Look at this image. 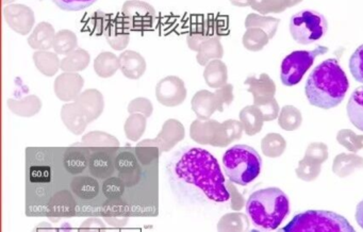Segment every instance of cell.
<instances>
[{
	"label": "cell",
	"instance_id": "16",
	"mask_svg": "<svg viewBox=\"0 0 363 232\" xmlns=\"http://www.w3.org/2000/svg\"><path fill=\"white\" fill-rule=\"evenodd\" d=\"M77 104L88 116L89 123H93L102 115L105 109V100L102 93L96 89H88L81 92L76 100Z\"/></svg>",
	"mask_w": 363,
	"mask_h": 232
},
{
	"label": "cell",
	"instance_id": "10",
	"mask_svg": "<svg viewBox=\"0 0 363 232\" xmlns=\"http://www.w3.org/2000/svg\"><path fill=\"white\" fill-rule=\"evenodd\" d=\"M121 15L132 29L148 28L152 26L154 19L157 16L152 5L138 1L125 3Z\"/></svg>",
	"mask_w": 363,
	"mask_h": 232
},
{
	"label": "cell",
	"instance_id": "43",
	"mask_svg": "<svg viewBox=\"0 0 363 232\" xmlns=\"http://www.w3.org/2000/svg\"><path fill=\"white\" fill-rule=\"evenodd\" d=\"M81 228H86V229H97V228H105V224L102 223L99 218H89L84 220V224L81 225Z\"/></svg>",
	"mask_w": 363,
	"mask_h": 232
},
{
	"label": "cell",
	"instance_id": "4",
	"mask_svg": "<svg viewBox=\"0 0 363 232\" xmlns=\"http://www.w3.org/2000/svg\"><path fill=\"white\" fill-rule=\"evenodd\" d=\"M223 167L231 183L247 185L261 173L262 159L253 147L235 145L224 154Z\"/></svg>",
	"mask_w": 363,
	"mask_h": 232
},
{
	"label": "cell",
	"instance_id": "3",
	"mask_svg": "<svg viewBox=\"0 0 363 232\" xmlns=\"http://www.w3.org/2000/svg\"><path fill=\"white\" fill-rule=\"evenodd\" d=\"M246 213L255 227L275 230L290 213V200L277 187L259 189L247 200Z\"/></svg>",
	"mask_w": 363,
	"mask_h": 232
},
{
	"label": "cell",
	"instance_id": "44",
	"mask_svg": "<svg viewBox=\"0 0 363 232\" xmlns=\"http://www.w3.org/2000/svg\"><path fill=\"white\" fill-rule=\"evenodd\" d=\"M356 220L358 225L363 229V200L359 202L356 208Z\"/></svg>",
	"mask_w": 363,
	"mask_h": 232
},
{
	"label": "cell",
	"instance_id": "29",
	"mask_svg": "<svg viewBox=\"0 0 363 232\" xmlns=\"http://www.w3.org/2000/svg\"><path fill=\"white\" fill-rule=\"evenodd\" d=\"M90 61V54L82 48H77L61 60V69L67 73H79L89 67Z\"/></svg>",
	"mask_w": 363,
	"mask_h": 232
},
{
	"label": "cell",
	"instance_id": "1",
	"mask_svg": "<svg viewBox=\"0 0 363 232\" xmlns=\"http://www.w3.org/2000/svg\"><path fill=\"white\" fill-rule=\"evenodd\" d=\"M174 192L190 202H226L231 198L221 166L200 147L176 152L167 166Z\"/></svg>",
	"mask_w": 363,
	"mask_h": 232
},
{
	"label": "cell",
	"instance_id": "27",
	"mask_svg": "<svg viewBox=\"0 0 363 232\" xmlns=\"http://www.w3.org/2000/svg\"><path fill=\"white\" fill-rule=\"evenodd\" d=\"M93 67L100 78H111L119 69H121L119 58L113 52H100L99 55L94 60Z\"/></svg>",
	"mask_w": 363,
	"mask_h": 232
},
{
	"label": "cell",
	"instance_id": "6",
	"mask_svg": "<svg viewBox=\"0 0 363 232\" xmlns=\"http://www.w3.org/2000/svg\"><path fill=\"white\" fill-rule=\"evenodd\" d=\"M328 23L322 13L314 10H304L290 19V32L293 40L302 45L316 43L324 38Z\"/></svg>",
	"mask_w": 363,
	"mask_h": 232
},
{
	"label": "cell",
	"instance_id": "8",
	"mask_svg": "<svg viewBox=\"0 0 363 232\" xmlns=\"http://www.w3.org/2000/svg\"><path fill=\"white\" fill-rule=\"evenodd\" d=\"M156 97L165 107H177L187 98V88L183 79L167 76L161 79L156 86Z\"/></svg>",
	"mask_w": 363,
	"mask_h": 232
},
{
	"label": "cell",
	"instance_id": "22",
	"mask_svg": "<svg viewBox=\"0 0 363 232\" xmlns=\"http://www.w3.org/2000/svg\"><path fill=\"white\" fill-rule=\"evenodd\" d=\"M8 107L15 115L22 117H32L42 109V102L36 95H28L21 100H8Z\"/></svg>",
	"mask_w": 363,
	"mask_h": 232
},
{
	"label": "cell",
	"instance_id": "36",
	"mask_svg": "<svg viewBox=\"0 0 363 232\" xmlns=\"http://www.w3.org/2000/svg\"><path fill=\"white\" fill-rule=\"evenodd\" d=\"M204 78L210 88H219L226 81V67L222 62L210 61L204 71Z\"/></svg>",
	"mask_w": 363,
	"mask_h": 232
},
{
	"label": "cell",
	"instance_id": "23",
	"mask_svg": "<svg viewBox=\"0 0 363 232\" xmlns=\"http://www.w3.org/2000/svg\"><path fill=\"white\" fill-rule=\"evenodd\" d=\"M191 107L198 119H208L218 108L215 95L209 91H198L191 100Z\"/></svg>",
	"mask_w": 363,
	"mask_h": 232
},
{
	"label": "cell",
	"instance_id": "30",
	"mask_svg": "<svg viewBox=\"0 0 363 232\" xmlns=\"http://www.w3.org/2000/svg\"><path fill=\"white\" fill-rule=\"evenodd\" d=\"M347 109L351 123L359 130L363 131V86L357 89L351 95Z\"/></svg>",
	"mask_w": 363,
	"mask_h": 232
},
{
	"label": "cell",
	"instance_id": "41",
	"mask_svg": "<svg viewBox=\"0 0 363 232\" xmlns=\"http://www.w3.org/2000/svg\"><path fill=\"white\" fill-rule=\"evenodd\" d=\"M128 112L130 114L141 113L146 117H150L154 112V107L148 98L138 97L131 100L130 104H128Z\"/></svg>",
	"mask_w": 363,
	"mask_h": 232
},
{
	"label": "cell",
	"instance_id": "35",
	"mask_svg": "<svg viewBox=\"0 0 363 232\" xmlns=\"http://www.w3.org/2000/svg\"><path fill=\"white\" fill-rule=\"evenodd\" d=\"M137 158L143 165H150L154 161H157L162 154L159 145L154 140H144L139 143L136 147Z\"/></svg>",
	"mask_w": 363,
	"mask_h": 232
},
{
	"label": "cell",
	"instance_id": "33",
	"mask_svg": "<svg viewBox=\"0 0 363 232\" xmlns=\"http://www.w3.org/2000/svg\"><path fill=\"white\" fill-rule=\"evenodd\" d=\"M223 56V48L220 44L219 38H210L200 45V50L197 52L196 60L198 65H208L212 59H218Z\"/></svg>",
	"mask_w": 363,
	"mask_h": 232
},
{
	"label": "cell",
	"instance_id": "39",
	"mask_svg": "<svg viewBox=\"0 0 363 232\" xmlns=\"http://www.w3.org/2000/svg\"><path fill=\"white\" fill-rule=\"evenodd\" d=\"M126 185L119 177H109L102 183V192L108 199L119 198L125 192Z\"/></svg>",
	"mask_w": 363,
	"mask_h": 232
},
{
	"label": "cell",
	"instance_id": "42",
	"mask_svg": "<svg viewBox=\"0 0 363 232\" xmlns=\"http://www.w3.org/2000/svg\"><path fill=\"white\" fill-rule=\"evenodd\" d=\"M53 1L60 9L76 12V11H81V10L91 7L97 0H53Z\"/></svg>",
	"mask_w": 363,
	"mask_h": 232
},
{
	"label": "cell",
	"instance_id": "18",
	"mask_svg": "<svg viewBox=\"0 0 363 232\" xmlns=\"http://www.w3.org/2000/svg\"><path fill=\"white\" fill-rule=\"evenodd\" d=\"M102 218L108 225L114 228L125 227L128 223L129 213L126 204L119 198L108 199L102 210Z\"/></svg>",
	"mask_w": 363,
	"mask_h": 232
},
{
	"label": "cell",
	"instance_id": "37",
	"mask_svg": "<svg viewBox=\"0 0 363 232\" xmlns=\"http://www.w3.org/2000/svg\"><path fill=\"white\" fill-rule=\"evenodd\" d=\"M210 38H211V34L206 30V28L202 27V25L197 24L194 25L189 32L187 36V43L191 50L198 52L200 45Z\"/></svg>",
	"mask_w": 363,
	"mask_h": 232
},
{
	"label": "cell",
	"instance_id": "13",
	"mask_svg": "<svg viewBox=\"0 0 363 232\" xmlns=\"http://www.w3.org/2000/svg\"><path fill=\"white\" fill-rule=\"evenodd\" d=\"M77 202L75 197L67 191H60L54 195L48 205L49 220L57 222L60 218H71L76 212Z\"/></svg>",
	"mask_w": 363,
	"mask_h": 232
},
{
	"label": "cell",
	"instance_id": "17",
	"mask_svg": "<svg viewBox=\"0 0 363 232\" xmlns=\"http://www.w3.org/2000/svg\"><path fill=\"white\" fill-rule=\"evenodd\" d=\"M119 65L124 76L131 80H138L146 71V61L139 52L125 50L119 55Z\"/></svg>",
	"mask_w": 363,
	"mask_h": 232
},
{
	"label": "cell",
	"instance_id": "14",
	"mask_svg": "<svg viewBox=\"0 0 363 232\" xmlns=\"http://www.w3.org/2000/svg\"><path fill=\"white\" fill-rule=\"evenodd\" d=\"M185 137V130L183 124L177 119H169L164 121L161 131L154 141L159 145L162 152H167L181 142Z\"/></svg>",
	"mask_w": 363,
	"mask_h": 232
},
{
	"label": "cell",
	"instance_id": "12",
	"mask_svg": "<svg viewBox=\"0 0 363 232\" xmlns=\"http://www.w3.org/2000/svg\"><path fill=\"white\" fill-rule=\"evenodd\" d=\"M114 165L119 173V177L126 187H132L140 183L142 172L139 165L138 158L134 154L127 152L117 154Z\"/></svg>",
	"mask_w": 363,
	"mask_h": 232
},
{
	"label": "cell",
	"instance_id": "26",
	"mask_svg": "<svg viewBox=\"0 0 363 232\" xmlns=\"http://www.w3.org/2000/svg\"><path fill=\"white\" fill-rule=\"evenodd\" d=\"M88 152L84 148L73 146L65 152V170L71 175H79L84 173L89 166L90 158H88Z\"/></svg>",
	"mask_w": 363,
	"mask_h": 232
},
{
	"label": "cell",
	"instance_id": "31",
	"mask_svg": "<svg viewBox=\"0 0 363 232\" xmlns=\"http://www.w3.org/2000/svg\"><path fill=\"white\" fill-rule=\"evenodd\" d=\"M53 48L58 55L67 56L78 48V38L73 31L63 29L56 34Z\"/></svg>",
	"mask_w": 363,
	"mask_h": 232
},
{
	"label": "cell",
	"instance_id": "24",
	"mask_svg": "<svg viewBox=\"0 0 363 232\" xmlns=\"http://www.w3.org/2000/svg\"><path fill=\"white\" fill-rule=\"evenodd\" d=\"M89 170L91 175L96 179H107L113 175L115 165L112 161L111 156H108L106 152H98L91 154Z\"/></svg>",
	"mask_w": 363,
	"mask_h": 232
},
{
	"label": "cell",
	"instance_id": "40",
	"mask_svg": "<svg viewBox=\"0 0 363 232\" xmlns=\"http://www.w3.org/2000/svg\"><path fill=\"white\" fill-rule=\"evenodd\" d=\"M349 71L357 82L363 83V44L351 55L349 59Z\"/></svg>",
	"mask_w": 363,
	"mask_h": 232
},
{
	"label": "cell",
	"instance_id": "19",
	"mask_svg": "<svg viewBox=\"0 0 363 232\" xmlns=\"http://www.w3.org/2000/svg\"><path fill=\"white\" fill-rule=\"evenodd\" d=\"M220 124L211 119H196L191 124L190 137L200 145H212L219 131Z\"/></svg>",
	"mask_w": 363,
	"mask_h": 232
},
{
	"label": "cell",
	"instance_id": "2",
	"mask_svg": "<svg viewBox=\"0 0 363 232\" xmlns=\"http://www.w3.org/2000/svg\"><path fill=\"white\" fill-rule=\"evenodd\" d=\"M349 89V79L339 61L328 59L311 71L306 81L305 93L310 104L329 110L343 102Z\"/></svg>",
	"mask_w": 363,
	"mask_h": 232
},
{
	"label": "cell",
	"instance_id": "21",
	"mask_svg": "<svg viewBox=\"0 0 363 232\" xmlns=\"http://www.w3.org/2000/svg\"><path fill=\"white\" fill-rule=\"evenodd\" d=\"M56 31L53 25L42 22L34 27L28 38V44L32 49L48 50L53 47Z\"/></svg>",
	"mask_w": 363,
	"mask_h": 232
},
{
	"label": "cell",
	"instance_id": "11",
	"mask_svg": "<svg viewBox=\"0 0 363 232\" xmlns=\"http://www.w3.org/2000/svg\"><path fill=\"white\" fill-rule=\"evenodd\" d=\"M84 80L78 73H65L58 76L54 84L56 96L61 102H76L84 89Z\"/></svg>",
	"mask_w": 363,
	"mask_h": 232
},
{
	"label": "cell",
	"instance_id": "32",
	"mask_svg": "<svg viewBox=\"0 0 363 232\" xmlns=\"http://www.w3.org/2000/svg\"><path fill=\"white\" fill-rule=\"evenodd\" d=\"M148 117L141 113L130 114L124 125V131L126 138L132 142H137L142 138L148 126Z\"/></svg>",
	"mask_w": 363,
	"mask_h": 232
},
{
	"label": "cell",
	"instance_id": "20",
	"mask_svg": "<svg viewBox=\"0 0 363 232\" xmlns=\"http://www.w3.org/2000/svg\"><path fill=\"white\" fill-rule=\"evenodd\" d=\"M129 28L130 27L128 26L124 17L121 22H119V21L111 22L105 34V38L109 46H111V48H113L114 50H117V51L126 49L129 40H130Z\"/></svg>",
	"mask_w": 363,
	"mask_h": 232
},
{
	"label": "cell",
	"instance_id": "7",
	"mask_svg": "<svg viewBox=\"0 0 363 232\" xmlns=\"http://www.w3.org/2000/svg\"><path fill=\"white\" fill-rule=\"evenodd\" d=\"M328 48L318 46L314 50H297L283 59L280 69V79L283 86H294L302 81L305 73L314 65L318 56L325 55Z\"/></svg>",
	"mask_w": 363,
	"mask_h": 232
},
{
	"label": "cell",
	"instance_id": "5",
	"mask_svg": "<svg viewBox=\"0 0 363 232\" xmlns=\"http://www.w3.org/2000/svg\"><path fill=\"white\" fill-rule=\"evenodd\" d=\"M283 232H354L344 216L330 211L310 210L297 214Z\"/></svg>",
	"mask_w": 363,
	"mask_h": 232
},
{
	"label": "cell",
	"instance_id": "28",
	"mask_svg": "<svg viewBox=\"0 0 363 232\" xmlns=\"http://www.w3.org/2000/svg\"><path fill=\"white\" fill-rule=\"evenodd\" d=\"M94 178L89 176H79L74 178L71 183V191L79 198L92 200L99 193V185Z\"/></svg>",
	"mask_w": 363,
	"mask_h": 232
},
{
	"label": "cell",
	"instance_id": "9",
	"mask_svg": "<svg viewBox=\"0 0 363 232\" xmlns=\"http://www.w3.org/2000/svg\"><path fill=\"white\" fill-rule=\"evenodd\" d=\"M3 16L8 26L21 36H26L34 29L36 16L30 8L23 5H12L5 7Z\"/></svg>",
	"mask_w": 363,
	"mask_h": 232
},
{
	"label": "cell",
	"instance_id": "15",
	"mask_svg": "<svg viewBox=\"0 0 363 232\" xmlns=\"http://www.w3.org/2000/svg\"><path fill=\"white\" fill-rule=\"evenodd\" d=\"M61 119L65 127L75 135H82L90 124L88 116L76 102H67L62 107Z\"/></svg>",
	"mask_w": 363,
	"mask_h": 232
},
{
	"label": "cell",
	"instance_id": "38",
	"mask_svg": "<svg viewBox=\"0 0 363 232\" xmlns=\"http://www.w3.org/2000/svg\"><path fill=\"white\" fill-rule=\"evenodd\" d=\"M109 15L106 14V13L98 12L94 13V14L91 16V19H89L88 27L89 30L92 32V34H95V36H102V34H106L108 27L111 24V19H110Z\"/></svg>",
	"mask_w": 363,
	"mask_h": 232
},
{
	"label": "cell",
	"instance_id": "34",
	"mask_svg": "<svg viewBox=\"0 0 363 232\" xmlns=\"http://www.w3.org/2000/svg\"><path fill=\"white\" fill-rule=\"evenodd\" d=\"M82 144L88 147L100 148H114L119 147V142L114 135L104 131H91L82 137Z\"/></svg>",
	"mask_w": 363,
	"mask_h": 232
},
{
	"label": "cell",
	"instance_id": "25",
	"mask_svg": "<svg viewBox=\"0 0 363 232\" xmlns=\"http://www.w3.org/2000/svg\"><path fill=\"white\" fill-rule=\"evenodd\" d=\"M56 52L38 50L32 56L34 65L46 77H54L61 69V61Z\"/></svg>",
	"mask_w": 363,
	"mask_h": 232
}]
</instances>
